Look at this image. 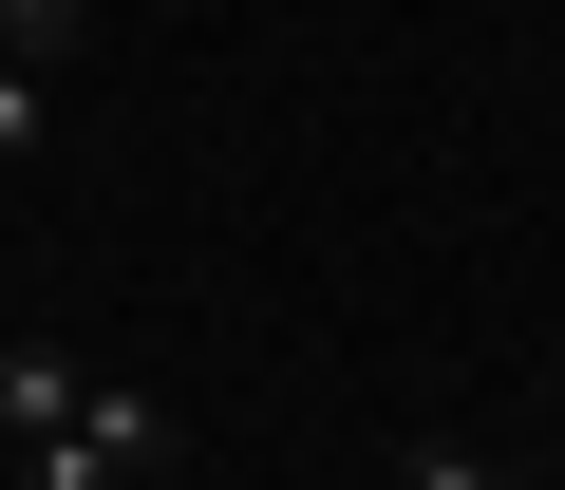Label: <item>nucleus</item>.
I'll return each mask as SVG.
<instances>
[{
	"instance_id": "nucleus-1",
	"label": "nucleus",
	"mask_w": 565,
	"mask_h": 490,
	"mask_svg": "<svg viewBox=\"0 0 565 490\" xmlns=\"http://www.w3.org/2000/svg\"><path fill=\"white\" fill-rule=\"evenodd\" d=\"M151 471H170V396H114V377L57 452H20V490H151Z\"/></svg>"
},
{
	"instance_id": "nucleus-2",
	"label": "nucleus",
	"mask_w": 565,
	"mask_h": 490,
	"mask_svg": "<svg viewBox=\"0 0 565 490\" xmlns=\"http://www.w3.org/2000/svg\"><path fill=\"white\" fill-rule=\"evenodd\" d=\"M76 415H95V377H76L57 340H0V452H57Z\"/></svg>"
},
{
	"instance_id": "nucleus-3",
	"label": "nucleus",
	"mask_w": 565,
	"mask_h": 490,
	"mask_svg": "<svg viewBox=\"0 0 565 490\" xmlns=\"http://www.w3.org/2000/svg\"><path fill=\"white\" fill-rule=\"evenodd\" d=\"M76 20H95V0H0V57H39V76H57V39H76Z\"/></svg>"
},
{
	"instance_id": "nucleus-4",
	"label": "nucleus",
	"mask_w": 565,
	"mask_h": 490,
	"mask_svg": "<svg viewBox=\"0 0 565 490\" xmlns=\"http://www.w3.org/2000/svg\"><path fill=\"white\" fill-rule=\"evenodd\" d=\"M39 95H57L39 57H0V170H39Z\"/></svg>"
},
{
	"instance_id": "nucleus-5",
	"label": "nucleus",
	"mask_w": 565,
	"mask_h": 490,
	"mask_svg": "<svg viewBox=\"0 0 565 490\" xmlns=\"http://www.w3.org/2000/svg\"><path fill=\"white\" fill-rule=\"evenodd\" d=\"M170 20H207V0H170Z\"/></svg>"
},
{
	"instance_id": "nucleus-6",
	"label": "nucleus",
	"mask_w": 565,
	"mask_h": 490,
	"mask_svg": "<svg viewBox=\"0 0 565 490\" xmlns=\"http://www.w3.org/2000/svg\"><path fill=\"white\" fill-rule=\"evenodd\" d=\"M471 490H509V471H471Z\"/></svg>"
}]
</instances>
